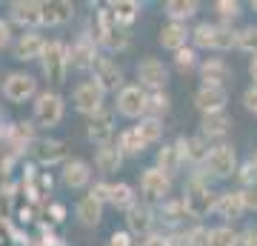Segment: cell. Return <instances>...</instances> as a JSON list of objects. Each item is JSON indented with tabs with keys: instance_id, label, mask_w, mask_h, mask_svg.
<instances>
[{
	"instance_id": "obj_46",
	"label": "cell",
	"mask_w": 257,
	"mask_h": 246,
	"mask_svg": "<svg viewBox=\"0 0 257 246\" xmlns=\"http://www.w3.org/2000/svg\"><path fill=\"white\" fill-rule=\"evenodd\" d=\"M237 246H257V229H246V232H240V243Z\"/></svg>"
},
{
	"instance_id": "obj_52",
	"label": "cell",
	"mask_w": 257,
	"mask_h": 246,
	"mask_svg": "<svg viewBox=\"0 0 257 246\" xmlns=\"http://www.w3.org/2000/svg\"><path fill=\"white\" fill-rule=\"evenodd\" d=\"M251 9H254V12H257V0H251Z\"/></svg>"
},
{
	"instance_id": "obj_13",
	"label": "cell",
	"mask_w": 257,
	"mask_h": 246,
	"mask_svg": "<svg viewBox=\"0 0 257 246\" xmlns=\"http://www.w3.org/2000/svg\"><path fill=\"white\" fill-rule=\"evenodd\" d=\"M94 60H97V52H94L92 35H80L69 46V66H74V69H92Z\"/></svg>"
},
{
	"instance_id": "obj_40",
	"label": "cell",
	"mask_w": 257,
	"mask_h": 246,
	"mask_svg": "<svg viewBox=\"0 0 257 246\" xmlns=\"http://www.w3.org/2000/svg\"><path fill=\"white\" fill-rule=\"evenodd\" d=\"M237 49H243V52H248V55L257 57V26H248L240 32V46Z\"/></svg>"
},
{
	"instance_id": "obj_14",
	"label": "cell",
	"mask_w": 257,
	"mask_h": 246,
	"mask_svg": "<svg viewBox=\"0 0 257 246\" xmlns=\"http://www.w3.org/2000/svg\"><path fill=\"white\" fill-rule=\"evenodd\" d=\"M126 226L132 235H152V226H155V209L149 203H135L132 209L126 212Z\"/></svg>"
},
{
	"instance_id": "obj_43",
	"label": "cell",
	"mask_w": 257,
	"mask_h": 246,
	"mask_svg": "<svg viewBox=\"0 0 257 246\" xmlns=\"http://www.w3.org/2000/svg\"><path fill=\"white\" fill-rule=\"evenodd\" d=\"M89 195H92L94 201H100V203H106V201L111 203V183H94Z\"/></svg>"
},
{
	"instance_id": "obj_11",
	"label": "cell",
	"mask_w": 257,
	"mask_h": 246,
	"mask_svg": "<svg viewBox=\"0 0 257 246\" xmlns=\"http://www.w3.org/2000/svg\"><path fill=\"white\" fill-rule=\"evenodd\" d=\"M226 103H229V95L220 86H200L197 95H194V106L203 112V115H214V112H226Z\"/></svg>"
},
{
	"instance_id": "obj_9",
	"label": "cell",
	"mask_w": 257,
	"mask_h": 246,
	"mask_svg": "<svg viewBox=\"0 0 257 246\" xmlns=\"http://www.w3.org/2000/svg\"><path fill=\"white\" fill-rule=\"evenodd\" d=\"M35 92H37V80L32 74L15 72L3 80V95H6V101H12V103H26Z\"/></svg>"
},
{
	"instance_id": "obj_42",
	"label": "cell",
	"mask_w": 257,
	"mask_h": 246,
	"mask_svg": "<svg viewBox=\"0 0 257 246\" xmlns=\"http://www.w3.org/2000/svg\"><path fill=\"white\" fill-rule=\"evenodd\" d=\"M237 178H240V183H243V189H246V186H257V163L254 160H248V163L237 172Z\"/></svg>"
},
{
	"instance_id": "obj_1",
	"label": "cell",
	"mask_w": 257,
	"mask_h": 246,
	"mask_svg": "<svg viewBox=\"0 0 257 246\" xmlns=\"http://www.w3.org/2000/svg\"><path fill=\"white\" fill-rule=\"evenodd\" d=\"M43 74L52 83H63L66 80V69H69V49L60 40H49L46 52H43Z\"/></svg>"
},
{
	"instance_id": "obj_31",
	"label": "cell",
	"mask_w": 257,
	"mask_h": 246,
	"mask_svg": "<svg viewBox=\"0 0 257 246\" xmlns=\"http://www.w3.org/2000/svg\"><path fill=\"white\" fill-rule=\"evenodd\" d=\"M138 135L143 137V143H157L160 137H163V120H157V118H140L138 126Z\"/></svg>"
},
{
	"instance_id": "obj_4",
	"label": "cell",
	"mask_w": 257,
	"mask_h": 246,
	"mask_svg": "<svg viewBox=\"0 0 257 246\" xmlns=\"http://www.w3.org/2000/svg\"><path fill=\"white\" fill-rule=\"evenodd\" d=\"M63 120V98L57 92H43L35 103V123L43 129H52Z\"/></svg>"
},
{
	"instance_id": "obj_29",
	"label": "cell",
	"mask_w": 257,
	"mask_h": 246,
	"mask_svg": "<svg viewBox=\"0 0 257 246\" xmlns=\"http://www.w3.org/2000/svg\"><path fill=\"white\" fill-rule=\"evenodd\" d=\"M109 12L114 15V20H117L120 26H128L132 20L138 18L140 3H135V0H111V3H109Z\"/></svg>"
},
{
	"instance_id": "obj_48",
	"label": "cell",
	"mask_w": 257,
	"mask_h": 246,
	"mask_svg": "<svg viewBox=\"0 0 257 246\" xmlns=\"http://www.w3.org/2000/svg\"><path fill=\"white\" fill-rule=\"evenodd\" d=\"M109 246H132V237H128V232H114Z\"/></svg>"
},
{
	"instance_id": "obj_45",
	"label": "cell",
	"mask_w": 257,
	"mask_h": 246,
	"mask_svg": "<svg viewBox=\"0 0 257 246\" xmlns=\"http://www.w3.org/2000/svg\"><path fill=\"white\" fill-rule=\"evenodd\" d=\"M243 192V203H246V209H254L257 212V186H246Z\"/></svg>"
},
{
	"instance_id": "obj_24",
	"label": "cell",
	"mask_w": 257,
	"mask_h": 246,
	"mask_svg": "<svg viewBox=\"0 0 257 246\" xmlns=\"http://www.w3.org/2000/svg\"><path fill=\"white\" fill-rule=\"evenodd\" d=\"M94 166H97L103 175L117 172L120 166H123V152H120L117 146H100L97 155H94Z\"/></svg>"
},
{
	"instance_id": "obj_41",
	"label": "cell",
	"mask_w": 257,
	"mask_h": 246,
	"mask_svg": "<svg viewBox=\"0 0 257 246\" xmlns=\"http://www.w3.org/2000/svg\"><path fill=\"white\" fill-rule=\"evenodd\" d=\"M194 57H197V55H194V49H189V46H186V49L175 52V66L180 69V72H189V69H194V63H197Z\"/></svg>"
},
{
	"instance_id": "obj_32",
	"label": "cell",
	"mask_w": 257,
	"mask_h": 246,
	"mask_svg": "<svg viewBox=\"0 0 257 246\" xmlns=\"http://www.w3.org/2000/svg\"><path fill=\"white\" fill-rule=\"evenodd\" d=\"M117 149L123 152V155H140V152L146 149V143H143V137L138 135V129L132 126V129H126V132L120 135V140H117Z\"/></svg>"
},
{
	"instance_id": "obj_26",
	"label": "cell",
	"mask_w": 257,
	"mask_h": 246,
	"mask_svg": "<svg viewBox=\"0 0 257 246\" xmlns=\"http://www.w3.org/2000/svg\"><path fill=\"white\" fill-rule=\"evenodd\" d=\"M103 218V203L94 201L92 195H86L80 203H77V220H80L83 226H97Z\"/></svg>"
},
{
	"instance_id": "obj_28",
	"label": "cell",
	"mask_w": 257,
	"mask_h": 246,
	"mask_svg": "<svg viewBox=\"0 0 257 246\" xmlns=\"http://www.w3.org/2000/svg\"><path fill=\"white\" fill-rule=\"evenodd\" d=\"M180 163H183V155L177 152V146H163V149L157 152V169L163 175H169V178L180 169Z\"/></svg>"
},
{
	"instance_id": "obj_47",
	"label": "cell",
	"mask_w": 257,
	"mask_h": 246,
	"mask_svg": "<svg viewBox=\"0 0 257 246\" xmlns=\"http://www.w3.org/2000/svg\"><path fill=\"white\" fill-rule=\"evenodd\" d=\"M143 246H172V237H166V235H149L146 240H143Z\"/></svg>"
},
{
	"instance_id": "obj_17",
	"label": "cell",
	"mask_w": 257,
	"mask_h": 246,
	"mask_svg": "<svg viewBox=\"0 0 257 246\" xmlns=\"http://www.w3.org/2000/svg\"><path fill=\"white\" fill-rule=\"evenodd\" d=\"M231 69L226 66V60H220V57H209L206 63H200V80L203 86H220L229 80Z\"/></svg>"
},
{
	"instance_id": "obj_25",
	"label": "cell",
	"mask_w": 257,
	"mask_h": 246,
	"mask_svg": "<svg viewBox=\"0 0 257 246\" xmlns=\"http://www.w3.org/2000/svg\"><path fill=\"white\" fill-rule=\"evenodd\" d=\"M231 129V118L226 112H214V115H203L200 120V132L206 137H223Z\"/></svg>"
},
{
	"instance_id": "obj_10",
	"label": "cell",
	"mask_w": 257,
	"mask_h": 246,
	"mask_svg": "<svg viewBox=\"0 0 257 246\" xmlns=\"http://www.w3.org/2000/svg\"><path fill=\"white\" fill-rule=\"evenodd\" d=\"M92 80L100 83L106 92H117L123 89V72H120V66L111 60V57H97L92 66Z\"/></svg>"
},
{
	"instance_id": "obj_20",
	"label": "cell",
	"mask_w": 257,
	"mask_h": 246,
	"mask_svg": "<svg viewBox=\"0 0 257 246\" xmlns=\"http://www.w3.org/2000/svg\"><path fill=\"white\" fill-rule=\"evenodd\" d=\"M89 181H92V169H89L86 160H66L63 183L69 186V189H83Z\"/></svg>"
},
{
	"instance_id": "obj_23",
	"label": "cell",
	"mask_w": 257,
	"mask_h": 246,
	"mask_svg": "<svg viewBox=\"0 0 257 246\" xmlns=\"http://www.w3.org/2000/svg\"><path fill=\"white\" fill-rule=\"evenodd\" d=\"M175 146L183 155V160H192V163H206V157H209V149H206L203 137H180Z\"/></svg>"
},
{
	"instance_id": "obj_33",
	"label": "cell",
	"mask_w": 257,
	"mask_h": 246,
	"mask_svg": "<svg viewBox=\"0 0 257 246\" xmlns=\"http://www.w3.org/2000/svg\"><path fill=\"white\" fill-rule=\"evenodd\" d=\"M135 189L128 186V183H114L111 186V206H117V209H132L135 206Z\"/></svg>"
},
{
	"instance_id": "obj_35",
	"label": "cell",
	"mask_w": 257,
	"mask_h": 246,
	"mask_svg": "<svg viewBox=\"0 0 257 246\" xmlns=\"http://www.w3.org/2000/svg\"><path fill=\"white\" fill-rule=\"evenodd\" d=\"M214 32H217L214 23H197L192 29V43L197 49H214Z\"/></svg>"
},
{
	"instance_id": "obj_16",
	"label": "cell",
	"mask_w": 257,
	"mask_h": 246,
	"mask_svg": "<svg viewBox=\"0 0 257 246\" xmlns=\"http://www.w3.org/2000/svg\"><path fill=\"white\" fill-rule=\"evenodd\" d=\"M189 37H192V32L186 29V23L169 20V23L160 29V46H163V49H172V52L186 49V40H189Z\"/></svg>"
},
{
	"instance_id": "obj_50",
	"label": "cell",
	"mask_w": 257,
	"mask_h": 246,
	"mask_svg": "<svg viewBox=\"0 0 257 246\" xmlns=\"http://www.w3.org/2000/svg\"><path fill=\"white\" fill-rule=\"evenodd\" d=\"M248 74H251V80L257 86V57H251V66H248Z\"/></svg>"
},
{
	"instance_id": "obj_21",
	"label": "cell",
	"mask_w": 257,
	"mask_h": 246,
	"mask_svg": "<svg viewBox=\"0 0 257 246\" xmlns=\"http://www.w3.org/2000/svg\"><path fill=\"white\" fill-rule=\"evenodd\" d=\"M35 155L40 163H60L66 160V143L63 140H52V137H43V140H37L35 143Z\"/></svg>"
},
{
	"instance_id": "obj_15",
	"label": "cell",
	"mask_w": 257,
	"mask_h": 246,
	"mask_svg": "<svg viewBox=\"0 0 257 246\" xmlns=\"http://www.w3.org/2000/svg\"><path fill=\"white\" fill-rule=\"evenodd\" d=\"M214 212L226 220H240L243 212H246V203H243V192L234 189V192H223L217 195V203H214Z\"/></svg>"
},
{
	"instance_id": "obj_37",
	"label": "cell",
	"mask_w": 257,
	"mask_h": 246,
	"mask_svg": "<svg viewBox=\"0 0 257 246\" xmlns=\"http://www.w3.org/2000/svg\"><path fill=\"white\" fill-rule=\"evenodd\" d=\"M169 112V95L166 92H149V106H146V118H163Z\"/></svg>"
},
{
	"instance_id": "obj_6",
	"label": "cell",
	"mask_w": 257,
	"mask_h": 246,
	"mask_svg": "<svg viewBox=\"0 0 257 246\" xmlns=\"http://www.w3.org/2000/svg\"><path fill=\"white\" fill-rule=\"evenodd\" d=\"M138 80H140L143 89L163 92V86L169 83V69H166L163 60H157V57H143L138 63Z\"/></svg>"
},
{
	"instance_id": "obj_38",
	"label": "cell",
	"mask_w": 257,
	"mask_h": 246,
	"mask_svg": "<svg viewBox=\"0 0 257 246\" xmlns=\"http://www.w3.org/2000/svg\"><path fill=\"white\" fill-rule=\"evenodd\" d=\"M9 135H12V140H15L18 146L32 143V140H35V126H32V123H15Z\"/></svg>"
},
{
	"instance_id": "obj_51",
	"label": "cell",
	"mask_w": 257,
	"mask_h": 246,
	"mask_svg": "<svg viewBox=\"0 0 257 246\" xmlns=\"http://www.w3.org/2000/svg\"><path fill=\"white\" fill-rule=\"evenodd\" d=\"M52 215H55V220H63L66 209H63V206H52Z\"/></svg>"
},
{
	"instance_id": "obj_8",
	"label": "cell",
	"mask_w": 257,
	"mask_h": 246,
	"mask_svg": "<svg viewBox=\"0 0 257 246\" xmlns=\"http://www.w3.org/2000/svg\"><path fill=\"white\" fill-rule=\"evenodd\" d=\"M140 189H143V195H146L149 203L166 201V195H169V189H172V178L169 175H163L157 166H152V169H146V172L140 175Z\"/></svg>"
},
{
	"instance_id": "obj_19",
	"label": "cell",
	"mask_w": 257,
	"mask_h": 246,
	"mask_svg": "<svg viewBox=\"0 0 257 246\" xmlns=\"http://www.w3.org/2000/svg\"><path fill=\"white\" fill-rule=\"evenodd\" d=\"M43 52H46V40L40 35H35V32L23 35L15 43V57L18 60H37V57H43Z\"/></svg>"
},
{
	"instance_id": "obj_30",
	"label": "cell",
	"mask_w": 257,
	"mask_h": 246,
	"mask_svg": "<svg viewBox=\"0 0 257 246\" xmlns=\"http://www.w3.org/2000/svg\"><path fill=\"white\" fill-rule=\"evenodd\" d=\"M234 46H240V32H234L231 23H220L217 32H214V49L217 52H229Z\"/></svg>"
},
{
	"instance_id": "obj_27",
	"label": "cell",
	"mask_w": 257,
	"mask_h": 246,
	"mask_svg": "<svg viewBox=\"0 0 257 246\" xmlns=\"http://www.w3.org/2000/svg\"><path fill=\"white\" fill-rule=\"evenodd\" d=\"M163 9H166V15H169V20L183 23V20L197 15V3H194V0H169Z\"/></svg>"
},
{
	"instance_id": "obj_2",
	"label": "cell",
	"mask_w": 257,
	"mask_h": 246,
	"mask_svg": "<svg viewBox=\"0 0 257 246\" xmlns=\"http://www.w3.org/2000/svg\"><path fill=\"white\" fill-rule=\"evenodd\" d=\"M186 209H189V215L192 218H203V215H209L211 209H214V203H217V198H211L209 186L200 181V178H192L189 181V186H186Z\"/></svg>"
},
{
	"instance_id": "obj_12",
	"label": "cell",
	"mask_w": 257,
	"mask_h": 246,
	"mask_svg": "<svg viewBox=\"0 0 257 246\" xmlns=\"http://www.w3.org/2000/svg\"><path fill=\"white\" fill-rule=\"evenodd\" d=\"M9 15L15 23L20 26H40L43 23V3H37V0H15L9 6Z\"/></svg>"
},
{
	"instance_id": "obj_53",
	"label": "cell",
	"mask_w": 257,
	"mask_h": 246,
	"mask_svg": "<svg viewBox=\"0 0 257 246\" xmlns=\"http://www.w3.org/2000/svg\"><path fill=\"white\" fill-rule=\"evenodd\" d=\"M254 163H257V157H254Z\"/></svg>"
},
{
	"instance_id": "obj_44",
	"label": "cell",
	"mask_w": 257,
	"mask_h": 246,
	"mask_svg": "<svg viewBox=\"0 0 257 246\" xmlns=\"http://www.w3.org/2000/svg\"><path fill=\"white\" fill-rule=\"evenodd\" d=\"M243 106L257 115V86H248V89L243 92Z\"/></svg>"
},
{
	"instance_id": "obj_22",
	"label": "cell",
	"mask_w": 257,
	"mask_h": 246,
	"mask_svg": "<svg viewBox=\"0 0 257 246\" xmlns=\"http://www.w3.org/2000/svg\"><path fill=\"white\" fill-rule=\"evenodd\" d=\"M72 15H74V3H69V0H49V3H43V26L66 23V20H72Z\"/></svg>"
},
{
	"instance_id": "obj_49",
	"label": "cell",
	"mask_w": 257,
	"mask_h": 246,
	"mask_svg": "<svg viewBox=\"0 0 257 246\" xmlns=\"http://www.w3.org/2000/svg\"><path fill=\"white\" fill-rule=\"evenodd\" d=\"M9 37H12V29H9V23H6V20H0V49H3V46L9 43Z\"/></svg>"
},
{
	"instance_id": "obj_7",
	"label": "cell",
	"mask_w": 257,
	"mask_h": 246,
	"mask_svg": "<svg viewBox=\"0 0 257 246\" xmlns=\"http://www.w3.org/2000/svg\"><path fill=\"white\" fill-rule=\"evenodd\" d=\"M206 169H209L214 178H229V175L237 172V155H234V149L226 143L214 146V149H209V157H206Z\"/></svg>"
},
{
	"instance_id": "obj_18",
	"label": "cell",
	"mask_w": 257,
	"mask_h": 246,
	"mask_svg": "<svg viewBox=\"0 0 257 246\" xmlns=\"http://www.w3.org/2000/svg\"><path fill=\"white\" fill-rule=\"evenodd\" d=\"M111 132H114V115L111 112H97L92 120H89V137H92L94 143L100 146H109V137Z\"/></svg>"
},
{
	"instance_id": "obj_34",
	"label": "cell",
	"mask_w": 257,
	"mask_h": 246,
	"mask_svg": "<svg viewBox=\"0 0 257 246\" xmlns=\"http://www.w3.org/2000/svg\"><path fill=\"white\" fill-rule=\"evenodd\" d=\"M240 232H234L231 226H214L209 229V246H237Z\"/></svg>"
},
{
	"instance_id": "obj_3",
	"label": "cell",
	"mask_w": 257,
	"mask_h": 246,
	"mask_svg": "<svg viewBox=\"0 0 257 246\" xmlns=\"http://www.w3.org/2000/svg\"><path fill=\"white\" fill-rule=\"evenodd\" d=\"M103 98H106V89H103L100 83H94V80L80 83V86L74 89V95H72L74 109L83 112V115H89V118H94L97 112H103Z\"/></svg>"
},
{
	"instance_id": "obj_36",
	"label": "cell",
	"mask_w": 257,
	"mask_h": 246,
	"mask_svg": "<svg viewBox=\"0 0 257 246\" xmlns=\"http://www.w3.org/2000/svg\"><path fill=\"white\" fill-rule=\"evenodd\" d=\"M160 215H163L169 223H180V220L192 218L183 201H163V203H160Z\"/></svg>"
},
{
	"instance_id": "obj_39",
	"label": "cell",
	"mask_w": 257,
	"mask_h": 246,
	"mask_svg": "<svg viewBox=\"0 0 257 246\" xmlns=\"http://www.w3.org/2000/svg\"><path fill=\"white\" fill-rule=\"evenodd\" d=\"M214 12L229 23V20L240 18V3H237V0H217V3H214Z\"/></svg>"
},
{
	"instance_id": "obj_5",
	"label": "cell",
	"mask_w": 257,
	"mask_h": 246,
	"mask_svg": "<svg viewBox=\"0 0 257 246\" xmlns=\"http://www.w3.org/2000/svg\"><path fill=\"white\" fill-rule=\"evenodd\" d=\"M149 92L143 86H123L117 92V112L126 118H146Z\"/></svg>"
}]
</instances>
